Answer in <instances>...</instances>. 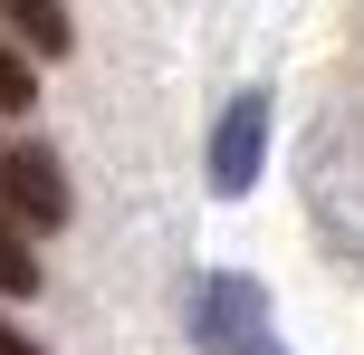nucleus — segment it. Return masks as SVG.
I'll return each instance as SVG.
<instances>
[{
  "label": "nucleus",
  "instance_id": "obj_4",
  "mask_svg": "<svg viewBox=\"0 0 364 355\" xmlns=\"http://www.w3.org/2000/svg\"><path fill=\"white\" fill-rule=\"evenodd\" d=\"M0 19H10V29L29 38L38 58H68V48H77V19H68V0H0Z\"/></svg>",
  "mask_w": 364,
  "mask_h": 355
},
{
  "label": "nucleus",
  "instance_id": "obj_6",
  "mask_svg": "<svg viewBox=\"0 0 364 355\" xmlns=\"http://www.w3.org/2000/svg\"><path fill=\"white\" fill-rule=\"evenodd\" d=\"M29 96H38V77H29V58L0 38V115H29Z\"/></svg>",
  "mask_w": 364,
  "mask_h": 355
},
{
  "label": "nucleus",
  "instance_id": "obj_3",
  "mask_svg": "<svg viewBox=\"0 0 364 355\" xmlns=\"http://www.w3.org/2000/svg\"><path fill=\"white\" fill-rule=\"evenodd\" d=\"M259 164H269V96H230L220 106V125H211V192L220 202H240V192L259 183Z\"/></svg>",
  "mask_w": 364,
  "mask_h": 355
},
{
  "label": "nucleus",
  "instance_id": "obj_8",
  "mask_svg": "<svg viewBox=\"0 0 364 355\" xmlns=\"http://www.w3.org/2000/svg\"><path fill=\"white\" fill-rule=\"evenodd\" d=\"M250 355H288V346H278V337H269V346H250Z\"/></svg>",
  "mask_w": 364,
  "mask_h": 355
},
{
  "label": "nucleus",
  "instance_id": "obj_7",
  "mask_svg": "<svg viewBox=\"0 0 364 355\" xmlns=\"http://www.w3.org/2000/svg\"><path fill=\"white\" fill-rule=\"evenodd\" d=\"M0 355H48V346H29V337H19L10 317H0Z\"/></svg>",
  "mask_w": 364,
  "mask_h": 355
},
{
  "label": "nucleus",
  "instance_id": "obj_2",
  "mask_svg": "<svg viewBox=\"0 0 364 355\" xmlns=\"http://www.w3.org/2000/svg\"><path fill=\"white\" fill-rule=\"evenodd\" d=\"M0 211L19 231H58L68 221V173L48 144H0Z\"/></svg>",
  "mask_w": 364,
  "mask_h": 355
},
{
  "label": "nucleus",
  "instance_id": "obj_5",
  "mask_svg": "<svg viewBox=\"0 0 364 355\" xmlns=\"http://www.w3.org/2000/svg\"><path fill=\"white\" fill-rule=\"evenodd\" d=\"M38 288V250H29V231L0 211V298H29Z\"/></svg>",
  "mask_w": 364,
  "mask_h": 355
},
{
  "label": "nucleus",
  "instance_id": "obj_1",
  "mask_svg": "<svg viewBox=\"0 0 364 355\" xmlns=\"http://www.w3.org/2000/svg\"><path fill=\"white\" fill-rule=\"evenodd\" d=\"M192 346H201V355H250V346H269V288L240 279V269H211V279L192 288Z\"/></svg>",
  "mask_w": 364,
  "mask_h": 355
}]
</instances>
